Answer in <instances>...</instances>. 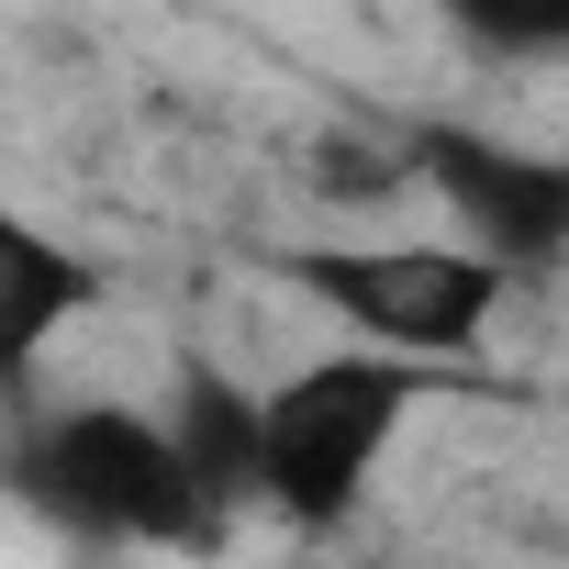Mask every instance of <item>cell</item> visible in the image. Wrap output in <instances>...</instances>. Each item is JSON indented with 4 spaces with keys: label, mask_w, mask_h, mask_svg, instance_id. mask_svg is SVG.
<instances>
[{
    "label": "cell",
    "mask_w": 569,
    "mask_h": 569,
    "mask_svg": "<svg viewBox=\"0 0 569 569\" xmlns=\"http://www.w3.org/2000/svg\"><path fill=\"white\" fill-rule=\"evenodd\" d=\"M12 502H34L46 525L90 536V547H212L223 513L190 491L179 447L157 413L134 402H46L23 413V436L0 447Z\"/></svg>",
    "instance_id": "obj_1"
},
{
    "label": "cell",
    "mask_w": 569,
    "mask_h": 569,
    "mask_svg": "<svg viewBox=\"0 0 569 569\" xmlns=\"http://www.w3.org/2000/svg\"><path fill=\"white\" fill-rule=\"evenodd\" d=\"M425 402V369L413 358H380V347H336V358H302L291 380L257 391V502L291 525V536H336L380 458L402 447Z\"/></svg>",
    "instance_id": "obj_2"
},
{
    "label": "cell",
    "mask_w": 569,
    "mask_h": 569,
    "mask_svg": "<svg viewBox=\"0 0 569 569\" xmlns=\"http://www.w3.org/2000/svg\"><path fill=\"white\" fill-rule=\"evenodd\" d=\"M268 268L291 279L302 302H325L358 347L413 358V369L469 358V347L491 336L502 291H513L491 257H469V246H425V234H413V246H268Z\"/></svg>",
    "instance_id": "obj_3"
},
{
    "label": "cell",
    "mask_w": 569,
    "mask_h": 569,
    "mask_svg": "<svg viewBox=\"0 0 569 569\" xmlns=\"http://www.w3.org/2000/svg\"><path fill=\"white\" fill-rule=\"evenodd\" d=\"M402 168L458 212V246L491 257L502 279H558V268H569V157L513 146V134H491V123L425 112V123L402 134Z\"/></svg>",
    "instance_id": "obj_4"
},
{
    "label": "cell",
    "mask_w": 569,
    "mask_h": 569,
    "mask_svg": "<svg viewBox=\"0 0 569 569\" xmlns=\"http://www.w3.org/2000/svg\"><path fill=\"white\" fill-rule=\"evenodd\" d=\"M157 425H168V447H179V469H190V491H201L212 513H246V502H257V391H246L223 358L179 347Z\"/></svg>",
    "instance_id": "obj_5"
},
{
    "label": "cell",
    "mask_w": 569,
    "mask_h": 569,
    "mask_svg": "<svg viewBox=\"0 0 569 569\" xmlns=\"http://www.w3.org/2000/svg\"><path fill=\"white\" fill-rule=\"evenodd\" d=\"M79 313H101V268H90L68 234L0 212V391L34 380V358H46Z\"/></svg>",
    "instance_id": "obj_6"
},
{
    "label": "cell",
    "mask_w": 569,
    "mask_h": 569,
    "mask_svg": "<svg viewBox=\"0 0 569 569\" xmlns=\"http://www.w3.org/2000/svg\"><path fill=\"white\" fill-rule=\"evenodd\" d=\"M480 57H569V0H436Z\"/></svg>",
    "instance_id": "obj_7"
}]
</instances>
